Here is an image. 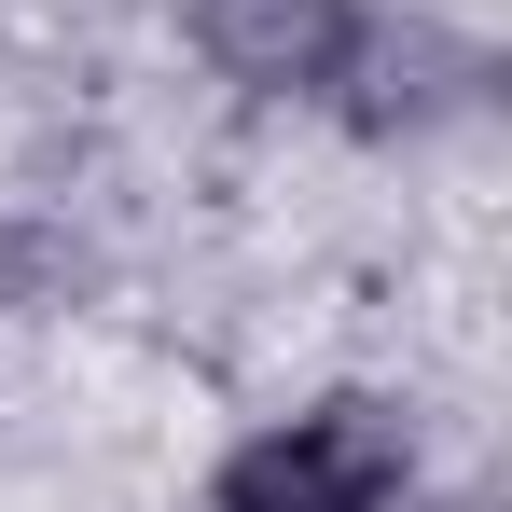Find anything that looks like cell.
Here are the masks:
<instances>
[{
    "label": "cell",
    "mask_w": 512,
    "mask_h": 512,
    "mask_svg": "<svg viewBox=\"0 0 512 512\" xmlns=\"http://www.w3.org/2000/svg\"><path fill=\"white\" fill-rule=\"evenodd\" d=\"M402 471H416V457H402V416H374V402H319V416L236 443L208 499H222V512H388Z\"/></svg>",
    "instance_id": "obj_1"
},
{
    "label": "cell",
    "mask_w": 512,
    "mask_h": 512,
    "mask_svg": "<svg viewBox=\"0 0 512 512\" xmlns=\"http://www.w3.org/2000/svg\"><path fill=\"white\" fill-rule=\"evenodd\" d=\"M194 42H208L222 84H250V97H346L388 56L360 0H194Z\"/></svg>",
    "instance_id": "obj_2"
}]
</instances>
